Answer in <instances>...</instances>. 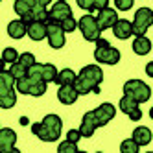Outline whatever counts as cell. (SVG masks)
<instances>
[{"instance_id":"12","label":"cell","mask_w":153,"mask_h":153,"mask_svg":"<svg viewBox=\"0 0 153 153\" xmlns=\"http://www.w3.org/2000/svg\"><path fill=\"white\" fill-rule=\"evenodd\" d=\"M68 17H72V9L67 2H63V0H57L48 11V20H56V22H63V20L68 19Z\"/></svg>"},{"instance_id":"17","label":"cell","mask_w":153,"mask_h":153,"mask_svg":"<svg viewBox=\"0 0 153 153\" xmlns=\"http://www.w3.org/2000/svg\"><path fill=\"white\" fill-rule=\"evenodd\" d=\"M28 37L31 41H42L45 37H48V26L42 20H33L28 24Z\"/></svg>"},{"instance_id":"18","label":"cell","mask_w":153,"mask_h":153,"mask_svg":"<svg viewBox=\"0 0 153 153\" xmlns=\"http://www.w3.org/2000/svg\"><path fill=\"white\" fill-rule=\"evenodd\" d=\"M113 33H114V37L122 39V41L129 39L131 35H135L133 33V22H129L126 19H118V22L113 26Z\"/></svg>"},{"instance_id":"27","label":"cell","mask_w":153,"mask_h":153,"mask_svg":"<svg viewBox=\"0 0 153 153\" xmlns=\"http://www.w3.org/2000/svg\"><path fill=\"white\" fill-rule=\"evenodd\" d=\"M19 52L15 50V48H4L2 50V63L6 65V63H9V65H13L15 61H19Z\"/></svg>"},{"instance_id":"35","label":"cell","mask_w":153,"mask_h":153,"mask_svg":"<svg viewBox=\"0 0 153 153\" xmlns=\"http://www.w3.org/2000/svg\"><path fill=\"white\" fill-rule=\"evenodd\" d=\"M129 118L133 120V122H138V120L142 118V111H140V107H138V109H135V111L129 114Z\"/></svg>"},{"instance_id":"4","label":"cell","mask_w":153,"mask_h":153,"mask_svg":"<svg viewBox=\"0 0 153 153\" xmlns=\"http://www.w3.org/2000/svg\"><path fill=\"white\" fill-rule=\"evenodd\" d=\"M94 59L98 63H105V65H116L120 61V52L109 45L107 39H98L96 41V50H94Z\"/></svg>"},{"instance_id":"38","label":"cell","mask_w":153,"mask_h":153,"mask_svg":"<svg viewBox=\"0 0 153 153\" xmlns=\"http://www.w3.org/2000/svg\"><path fill=\"white\" fill-rule=\"evenodd\" d=\"M39 2H41V4H45V6H48V4L52 2V0H39Z\"/></svg>"},{"instance_id":"36","label":"cell","mask_w":153,"mask_h":153,"mask_svg":"<svg viewBox=\"0 0 153 153\" xmlns=\"http://www.w3.org/2000/svg\"><path fill=\"white\" fill-rule=\"evenodd\" d=\"M146 74L149 76V78H153V61H149V63L146 65Z\"/></svg>"},{"instance_id":"25","label":"cell","mask_w":153,"mask_h":153,"mask_svg":"<svg viewBox=\"0 0 153 153\" xmlns=\"http://www.w3.org/2000/svg\"><path fill=\"white\" fill-rule=\"evenodd\" d=\"M138 148H140V144L133 137L126 138L122 144H120V151H122V153H138Z\"/></svg>"},{"instance_id":"40","label":"cell","mask_w":153,"mask_h":153,"mask_svg":"<svg viewBox=\"0 0 153 153\" xmlns=\"http://www.w3.org/2000/svg\"><path fill=\"white\" fill-rule=\"evenodd\" d=\"M63 2H67V0H63Z\"/></svg>"},{"instance_id":"8","label":"cell","mask_w":153,"mask_h":153,"mask_svg":"<svg viewBox=\"0 0 153 153\" xmlns=\"http://www.w3.org/2000/svg\"><path fill=\"white\" fill-rule=\"evenodd\" d=\"M151 24H153V9H149V7L137 9L135 19H133V33L135 35H144Z\"/></svg>"},{"instance_id":"31","label":"cell","mask_w":153,"mask_h":153,"mask_svg":"<svg viewBox=\"0 0 153 153\" xmlns=\"http://www.w3.org/2000/svg\"><path fill=\"white\" fill-rule=\"evenodd\" d=\"M114 4H116V9H120V11H127V9L133 7L135 0H114Z\"/></svg>"},{"instance_id":"23","label":"cell","mask_w":153,"mask_h":153,"mask_svg":"<svg viewBox=\"0 0 153 153\" xmlns=\"http://www.w3.org/2000/svg\"><path fill=\"white\" fill-rule=\"evenodd\" d=\"M118 107H120V111L126 113L127 116L135 111V109H138V102L135 100V98H131L127 94H124L122 98H120V102H118Z\"/></svg>"},{"instance_id":"39","label":"cell","mask_w":153,"mask_h":153,"mask_svg":"<svg viewBox=\"0 0 153 153\" xmlns=\"http://www.w3.org/2000/svg\"><path fill=\"white\" fill-rule=\"evenodd\" d=\"M149 116H151V118H153V107H151V109H149Z\"/></svg>"},{"instance_id":"3","label":"cell","mask_w":153,"mask_h":153,"mask_svg":"<svg viewBox=\"0 0 153 153\" xmlns=\"http://www.w3.org/2000/svg\"><path fill=\"white\" fill-rule=\"evenodd\" d=\"M17 78L9 72V70H2L0 74V107L2 109H11L17 103Z\"/></svg>"},{"instance_id":"33","label":"cell","mask_w":153,"mask_h":153,"mask_svg":"<svg viewBox=\"0 0 153 153\" xmlns=\"http://www.w3.org/2000/svg\"><path fill=\"white\" fill-rule=\"evenodd\" d=\"M81 137H83V135H81V131H79V129H70L68 133H67V138L72 140V142H78Z\"/></svg>"},{"instance_id":"7","label":"cell","mask_w":153,"mask_h":153,"mask_svg":"<svg viewBox=\"0 0 153 153\" xmlns=\"http://www.w3.org/2000/svg\"><path fill=\"white\" fill-rule=\"evenodd\" d=\"M79 30H81V33H83V37L89 41V42H96L98 39H100V35H102V28H100V24H98V19L96 17H92V15H83L81 19H79Z\"/></svg>"},{"instance_id":"22","label":"cell","mask_w":153,"mask_h":153,"mask_svg":"<svg viewBox=\"0 0 153 153\" xmlns=\"http://www.w3.org/2000/svg\"><path fill=\"white\" fill-rule=\"evenodd\" d=\"M37 4L39 0H15V13L19 17H26Z\"/></svg>"},{"instance_id":"20","label":"cell","mask_w":153,"mask_h":153,"mask_svg":"<svg viewBox=\"0 0 153 153\" xmlns=\"http://www.w3.org/2000/svg\"><path fill=\"white\" fill-rule=\"evenodd\" d=\"M133 52L137 56H146L151 52V41L146 35H137V39L133 41Z\"/></svg>"},{"instance_id":"16","label":"cell","mask_w":153,"mask_h":153,"mask_svg":"<svg viewBox=\"0 0 153 153\" xmlns=\"http://www.w3.org/2000/svg\"><path fill=\"white\" fill-rule=\"evenodd\" d=\"M94 114L98 118V122H100V127L105 126L107 122H111V120L114 118L116 114V107L113 103H102L100 107H96L94 109Z\"/></svg>"},{"instance_id":"5","label":"cell","mask_w":153,"mask_h":153,"mask_svg":"<svg viewBox=\"0 0 153 153\" xmlns=\"http://www.w3.org/2000/svg\"><path fill=\"white\" fill-rule=\"evenodd\" d=\"M46 81H42V79H37L33 78V76H24V78H20L17 79V91L19 92H22V94H30V96H42L46 92Z\"/></svg>"},{"instance_id":"34","label":"cell","mask_w":153,"mask_h":153,"mask_svg":"<svg viewBox=\"0 0 153 153\" xmlns=\"http://www.w3.org/2000/svg\"><path fill=\"white\" fill-rule=\"evenodd\" d=\"M107 6H109V0H94V9H98V11Z\"/></svg>"},{"instance_id":"6","label":"cell","mask_w":153,"mask_h":153,"mask_svg":"<svg viewBox=\"0 0 153 153\" xmlns=\"http://www.w3.org/2000/svg\"><path fill=\"white\" fill-rule=\"evenodd\" d=\"M124 94L135 98L138 103H144L151 98V89H149V85H146L140 79H129L124 83Z\"/></svg>"},{"instance_id":"29","label":"cell","mask_w":153,"mask_h":153,"mask_svg":"<svg viewBox=\"0 0 153 153\" xmlns=\"http://www.w3.org/2000/svg\"><path fill=\"white\" fill-rule=\"evenodd\" d=\"M19 61L22 63L24 67H28V68H31V67H33V65L37 63V61H35V56H33V53H30V52H24V53H20Z\"/></svg>"},{"instance_id":"26","label":"cell","mask_w":153,"mask_h":153,"mask_svg":"<svg viewBox=\"0 0 153 153\" xmlns=\"http://www.w3.org/2000/svg\"><path fill=\"white\" fill-rule=\"evenodd\" d=\"M28 70H30V68L24 67V65L20 63V61H15L11 67H9V72H11L17 79H20V78H24V76H28Z\"/></svg>"},{"instance_id":"13","label":"cell","mask_w":153,"mask_h":153,"mask_svg":"<svg viewBox=\"0 0 153 153\" xmlns=\"http://www.w3.org/2000/svg\"><path fill=\"white\" fill-rule=\"evenodd\" d=\"M98 24H100V28H102V31L103 30H107V28H113L116 22H118V15H116V9H113V7H103V9H100L98 11Z\"/></svg>"},{"instance_id":"9","label":"cell","mask_w":153,"mask_h":153,"mask_svg":"<svg viewBox=\"0 0 153 153\" xmlns=\"http://www.w3.org/2000/svg\"><path fill=\"white\" fill-rule=\"evenodd\" d=\"M28 74L33 76V78H37V79H42V81L50 83V81H56V79H57V74H59V72H57V68L53 67V65H50V63H45V65L35 63L33 67L28 70Z\"/></svg>"},{"instance_id":"24","label":"cell","mask_w":153,"mask_h":153,"mask_svg":"<svg viewBox=\"0 0 153 153\" xmlns=\"http://www.w3.org/2000/svg\"><path fill=\"white\" fill-rule=\"evenodd\" d=\"M76 78H78V74H76L72 68H63L57 74V79L53 81V83H57V85H74Z\"/></svg>"},{"instance_id":"15","label":"cell","mask_w":153,"mask_h":153,"mask_svg":"<svg viewBox=\"0 0 153 153\" xmlns=\"http://www.w3.org/2000/svg\"><path fill=\"white\" fill-rule=\"evenodd\" d=\"M79 96V91L76 89V85H59V91H57V100L65 105H72L76 103Z\"/></svg>"},{"instance_id":"2","label":"cell","mask_w":153,"mask_h":153,"mask_svg":"<svg viewBox=\"0 0 153 153\" xmlns=\"http://www.w3.org/2000/svg\"><path fill=\"white\" fill-rule=\"evenodd\" d=\"M61 129H63V120L57 114H46L42 118V122L31 124V133L45 142H56L61 137Z\"/></svg>"},{"instance_id":"10","label":"cell","mask_w":153,"mask_h":153,"mask_svg":"<svg viewBox=\"0 0 153 153\" xmlns=\"http://www.w3.org/2000/svg\"><path fill=\"white\" fill-rule=\"evenodd\" d=\"M46 26H48V37H46V39H48V45H50L52 48H56V50L63 48V46H65V33H67V31L63 30L61 22L48 20Z\"/></svg>"},{"instance_id":"11","label":"cell","mask_w":153,"mask_h":153,"mask_svg":"<svg viewBox=\"0 0 153 153\" xmlns=\"http://www.w3.org/2000/svg\"><path fill=\"white\" fill-rule=\"evenodd\" d=\"M15 142H17V133L9 127L0 129V151L2 153H19L15 149Z\"/></svg>"},{"instance_id":"19","label":"cell","mask_w":153,"mask_h":153,"mask_svg":"<svg viewBox=\"0 0 153 153\" xmlns=\"http://www.w3.org/2000/svg\"><path fill=\"white\" fill-rule=\"evenodd\" d=\"M7 33H9V37H13V39H22L28 33V24L24 22L22 19L11 20L9 26H7Z\"/></svg>"},{"instance_id":"21","label":"cell","mask_w":153,"mask_h":153,"mask_svg":"<svg viewBox=\"0 0 153 153\" xmlns=\"http://www.w3.org/2000/svg\"><path fill=\"white\" fill-rule=\"evenodd\" d=\"M133 138L138 142L140 146H148L149 142H151V138H153V135H151V131H149L146 126H138V127H135V131H133Z\"/></svg>"},{"instance_id":"32","label":"cell","mask_w":153,"mask_h":153,"mask_svg":"<svg viewBox=\"0 0 153 153\" xmlns=\"http://www.w3.org/2000/svg\"><path fill=\"white\" fill-rule=\"evenodd\" d=\"M78 6L81 9H87V11H94V0H76Z\"/></svg>"},{"instance_id":"1","label":"cell","mask_w":153,"mask_h":153,"mask_svg":"<svg viewBox=\"0 0 153 153\" xmlns=\"http://www.w3.org/2000/svg\"><path fill=\"white\" fill-rule=\"evenodd\" d=\"M103 81V72L98 65H87L83 67L76 78V89L79 91V94H100V83Z\"/></svg>"},{"instance_id":"14","label":"cell","mask_w":153,"mask_h":153,"mask_svg":"<svg viewBox=\"0 0 153 153\" xmlns=\"http://www.w3.org/2000/svg\"><path fill=\"white\" fill-rule=\"evenodd\" d=\"M100 127V122H98V118L94 114V111H89V113H85L83 120H81V126H79V131H81V135L85 138H89L94 135V131Z\"/></svg>"},{"instance_id":"30","label":"cell","mask_w":153,"mask_h":153,"mask_svg":"<svg viewBox=\"0 0 153 153\" xmlns=\"http://www.w3.org/2000/svg\"><path fill=\"white\" fill-rule=\"evenodd\" d=\"M61 26H63V30L67 31V33H68V31H74L76 28H79V24L76 22V19H74V15H72V17H68V19H65L63 22H61Z\"/></svg>"},{"instance_id":"37","label":"cell","mask_w":153,"mask_h":153,"mask_svg":"<svg viewBox=\"0 0 153 153\" xmlns=\"http://www.w3.org/2000/svg\"><path fill=\"white\" fill-rule=\"evenodd\" d=\"M20 124H22V126H28V118L22 116V118H20Z\"/></svg>"},{"instance_id":"28","label":"cell","mask_w":153,"mask_h":153,"mask_svg":"<svg viewBox=\"0 0 153 153\" xmlns=\"http://www.w3.org/2000/svg\"><path fill=\"white\" fill-rule=\"evenodd\" d=\"M57 151H59V153H79V149H78V142H72V140L67 138L65 142H61V144H59Z\"/></svg>"}]
</instances>
